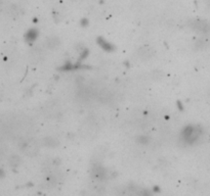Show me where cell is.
Returning a JSON list of instances; mask_svg holds the SVG:
<instances>
[{"mask_svg": "<svg viewBox=\"0 0 210 196\" xmlns=\"http://www.w3.org/2000/svg\"><path fill=\"white\" fill-rule=\"evenodd\" d=\"M56 144H58V142H56L55 139H52V138H46L45 139V145H47V146L53 147V146H55Z\"/></svg>", "mask_w": 210, "mask_h": 196, "instance_id": "9", "label": "cell"}, {"mask_svg": "<svg viewBox=\"0 0 210 196\" xmlns=\"http://www.w3.org/2000/svg\"><path fill=\"white\" fill-rule=\"evenodd\" d=\"M3 176H4V173H3V171H2L1 169H0V178H2Z\"/></svg>", "mask_w": 210, "mask_h": 196, "instance_id": "11", "label": "cell"}, {"mask_svg": "<svg viewBox=\"0 0 210 196\" xmlns=\"http://www.w3.org/2000/svg\"><path fill=\"white\" fill-rule=\"evenodd\" d=\"M190 27L192 28L193 30L199 32V33H207L210 30V25L208 23L204 22V20H193L190 24Z\"/></svg>", "mask_w": 210, "mask_h": 196, "instance_id": "1", "label": "cell"}, {"mask_svg": "<svg viewBox=\"0 0 210 196\" xmlns=\"http://www.w3.org/2000/svg\"><path fill=\"white\" fill-rule=\"evenodd\" d=\"M38 146L34 142H27L23 145V151L29 156H35L38 153Z\"/></svg>", "mask_w": 210, "mask_h": 196, "instance_id": "2", "label": "cell"}, {"mask_svg": "<svg viewBox=\"0 0 210 196\" xmlns=\"http://www.w3.org/2000/svg\"><path fill=\"white\" fill-rule=\"evenodd\" d=\"M37 35H38V33H37L36 30H30L26 35V39L28 41H34L37 38Z\"/></svg>", "mask_w": 210, "mask_h": 196, "instance_id": "8", "label": "cell"}, {"mask_svg": "<svg viewBox=\"0 0 210 196\" xmlns=\"http://www.w3.org/2000/svg\"><path fill=\"white\" fill-rule=\"evenodd\" d=\"M0 1H1V0H0Z\"/></svg>", "mask_w": 210, "mask_h": 196, "instance_id": "12", "label": "cell"}, {"mask_svg": "<svg viewBox=\"0 0 210 196\" xmlns=\"http://www.w3.org/2000/svg\"><path fill=\"white\" fill-rule=\"evenodd\" d=\"M92 177L98 180H105L108 179V172L101 167H95L92 170Z\"/></svg>", "mask_w": 210, "mask_h": 196, "instance_id": "3", "label": "cell"}, {"mask_svg": "<svg viewBox=\"0 0 210 196\" xmlns=\"http://www.w3.org/2000/svg\"><path fill=\"white\" fill-rule=\"evenodd\" d=\"M45 45L48 49H55L60 45V39L55 36H51L46 39Z\"/></svg>", "mask_w": 210, "mask_h": 196, "instance_id": "6", "label": "cell"}, {"mask_svg": "<svg viewBox=\"0 0 210 196\" xmlns=\"http://www.w3.org/2000/svg\"><path fill=\"white\" fill-rule=\"evenodd\" d=\"M138 54L141 59H149V58H151L154 55V50L152 48L145 46V47H141L138 49Z\"/></svg>", "mask_w": 210, "mask_h": 196, "instance_id": "4", "label": "cell"}, {"mask_svg": "<svg viewBox=\"0 0 210 196\" xmlns=\"http://www.w3.org/2000/svg\"><path fill=\"white\" fill-rule=\"evenodd\" d=\"M20 162H21V158L16 154L11 155L10 158H9V165H10L11 167H18V165H20Z\"/></svg>", "mask_w": 210, "mask_h": 196, "instance_id": "7", "label": "cell"}, {"mask_svg": "<svg viewBox=\"0 0 210 196\" xmlns=\"http://www.w3.org/2000/svg\"><path fill=\"white\" fill-rule=\"evenodd\" d=\"M98 42H100V44H101V46H103V48H105V49H111V48H112V46H111L110 44H108L107 42H105V41H103V40H100Z\"/></svg>", "mask_w": 210, "mask_h": 196, "instance_id": "10", "label": "cell"}, {"mask_svg": "<svg viewBox=\"0 0 210 196\" xmlns=\"http://www.w3.org/2000/svg\"><path fill=\"white\" fill-rule=\"evenodd\" d=\"M183 135H185V140L188 142L190 141H194L198 138V135H199V132L196 131L193 128H188L187 130L183 132Z\"/></svg>", "mask_w": 210, "mask_h": 196, "instance_id": "5", "label": "cell"}]
</instances>
